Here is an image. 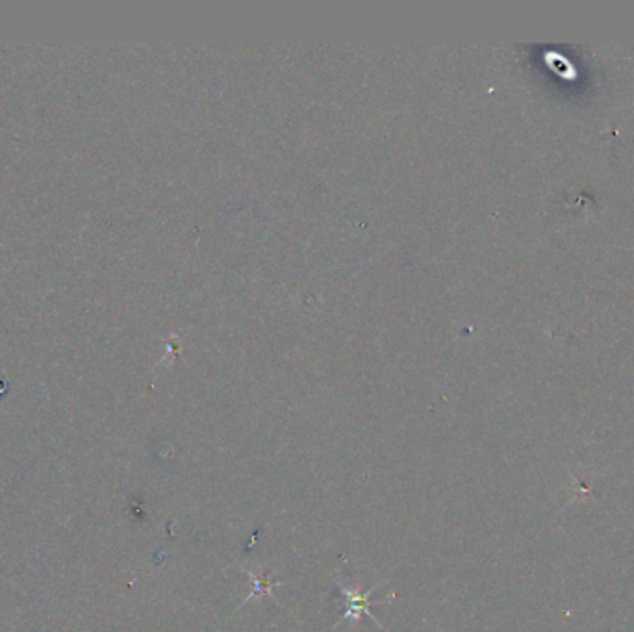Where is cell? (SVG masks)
<instances>
[{
    "mask_svg": "<svg viewBox=\"0 0 634 632\" xmlns=\"http://www.w3.org/2000/svg\"><path fill=\"white\" fill-rule=\"evenodd\" d=\"M373 591H375V588L369 591H366V594H360V591H358V594H352L351 590H345V588L342 586V594L347 597V610H345V614H343V619L358 618V616H360L362 612L366 614V616H369V618H373L371 612H369V609H367V606H369V601L367 599H369V595H371Z\"/></svg>",
    "mask_w": 634,
    "mask_h": 632,
    "instance_id": "obj_1",
    "label": "cell"
}]
</instances>
